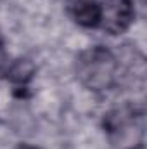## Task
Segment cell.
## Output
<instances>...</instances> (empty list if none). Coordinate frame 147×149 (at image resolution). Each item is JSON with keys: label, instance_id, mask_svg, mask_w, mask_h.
<instances>
[{"label": "cell", "instance_id": "cell-6", "mask_svg": "<svg viewBox=\"0 0 147 149\" xmlns=\"http://www.w3.org/2000/svg\"><path fill=\"white\" fill-rule=\"evenodd\" d=\"M7 64H9V59H7V52H5V47H3V43L0 42V71H2V73L5 71Z\"/></svg>", "mask_w": 147, "mask_h": 149}, {"label": "cell", "instance_id": "cell-2", "mask_svg": "<svg viewBox=\"0 0 147 149\" xmlns=\"http://www.w3.org/2000/svg\"><path fill=\"white\" fill-rule=\"evenodd\" d=\"M144 109L135 106L114 108L104 116V132L116 149L144 148Z\"/></svg>", "mask_w": 147, "mask_h": 149}, {"label": "cell", "instance_id": "cell-1", "mask_svg": "<svg viewBox=\"0 0 147 149\" xmlns=\"http://www.w3.org/2000/svg\"><path fill=\"white\" fill-rule=\"evenodd\" d=\"M76 80L90 92H107L119 81L121 63L118 56L104 45L81 50L74 61Z\"/></svg>", "mask_w": 147, "mask_h": 149}, {"label": "cell", "instance_id": "cell-7", "mask_svg": "<svg viewBox=\"0 0 147 149\" xmlns=\"http://www.w3.org/2000/svg\"><path fill=\"white\" fill-rule=\"evenodd\" d=\"M16 149H40L37 146H31V144H21V146H17Z\"/></svg>", "mask_w": 147, "mask_h": 149}, {"label": "cell", "instance_id": "cell-8", "mask_svg": "<svg viewBox=\"0 0 147 149\" xmlns=\"http://www.w3.org/2000/svg\"><path fill=\"white\" fill-rule=\"evenodd\" d=\"M135 149H144V148H135Z\"/></svg>", "mask_w": 147, "mask_h": 149}, {"label": "cell", "instance_id": "cell-5", "mask_svg": "<svg viewBox=\"0 0 147 149\" xmlns=\"http://www.w3.org/2000/svg\"><path fill=\"white\" fill-rule=\"evenodd\" d=\"M35 71H37L35 64L30 59L21 57V59H16V61L9 63L7 68H5V71H3V74H5V78L12 85H16V87H26L33 80Z\"/></svg>", "mask_w": 147, "mask_h": 149}, {"label": "cell", "instance_id": "cell-3", "mask_svg": "<svg viewBox=\"0 0 147 149\" xmlns=\"http://www.w3.org/2000/svg\"><path fill=\"white\" fill-rule=\"evenodd\" d=\"M135 19V5L132 0H102L99 28L107 35L125 33Z\"/></svg>", "mask_w": 147, "mask_h": 149}, {"label": "cell", "instance_id": "cell-4", "mask_svg": "<svg viewBox=\"0 0 147 149\" xmlns=\"http://www.w3.org/2000/svg\"><path fill=\"white\" fill-rule=\"evenodd\" d=\"M68 14L81 28H99L101 2L99 0H69Z\"/></svg>", "mask_w": 147, "mask_h": 149}]
</instances>
